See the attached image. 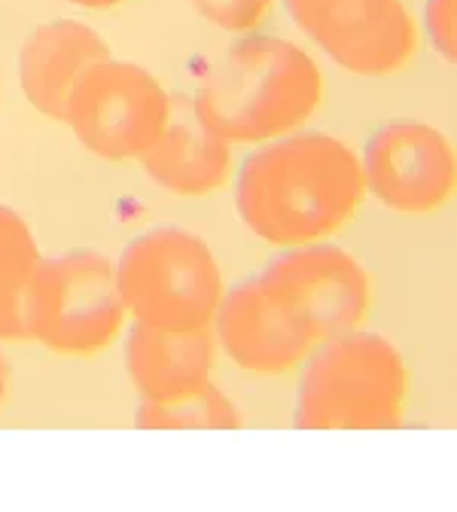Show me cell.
<instances>
[{"instance_id":"8fae6325","label":"cell","mask_w":457,"mask_h":512,"mask_svg":"<svg viewBox=\"0 0 457 512\" xmlns=\"http://www.w3.org/2000/svg\"><path fill=\"white\" fill-rule=\"evenodd\" d=\"M107 58V43L89 25L74 19L46 22L25 37L19 58L22 92L34 110L64 122L77 86Z\"/></svg>"},{"instance_id":"9c48e42d","label":"cell","mask_w":457,"mask_h":512,"mask_svg":"<svg viewBox=\"0 0 457 512\" xmlns=\"http://www.w3.org/2000/svg\"><path fill=\"white\" fill-rule=\"evenodd\" d=\"M363 186L394 214H433L457 189V153L442 128L421 119H390L369 135L363 153Z\"/></svg>"},{"instance_id":"8992f818","label":"cell","mask_w":457,"mask_h":512,"mask_svg":"<svg viewBox=\"0 0 457 512\" xmlns=\"http://www.w3.org/2000/svg\"><path fill=\"white\" fill-rule=\"evenodd\" d=\"M259 278L311 348L363 327L369 314V275L354 253L336 244L284 247Z\"/></svg>"},{"instance_id":"ac0fdd59","label":"cell","mask_w":457,"mask_h":512,"mask_svg":"<svg viewBox=\"0 0 457 512\" xmlns=\"http://www.w3.org/2000/svg\"><path fill=\"white\" fill-rule=\"evenodd\" d=\"M71 4H77L83 10H110V7L125 4V0H71Z\"/></svg>"},{"instance_id":"4fadbf2b","label":"cell","mask_w":457,"mask_h":512,"mask_svg":"<svg viewBox=\"0 0 457 512\" xmlns=\"http://www.w3.org/2000/svg\"><path fill=\"white\" fill-rule=\"evenodd\" d=\"M217 339L211 327L165 330L135 324L125 336V372L141 397H174L214 375Z\"/></svg>"},{"instance_id":"5bb4252c","label":"cell","mask_w":457,"mask_h":512,"mask_svg":"<svg viewBox=\"0 0 457 512\" xmlns=\"http://www.w3.org/2000/svg\"><path fill=\"white\" fill-rule=\"evenodd\" d=\"M40 260V247L25 217L10 205H0V342L28 339V296Z\"/></svg>"},{"instance_id":"52a82bcc","label":"cell","mask_w":457,"mask_h":512,"mask_svg":"<svg viewBox=\"0 0 457 512\" xmlns=\"http://www.w3.org/2000/svg\"><path fill=\"white\" fill-rule=\"evenodd\" d=\"M168 110L171 98L153 74L110 55L77 86L64 122L92 156L132 162L162 135Z\"/></svg>"},{"instance_id":"d6986e66","label":"cell","mask_w":457,"mask_h":512,"mask_svg":"<svg viewBox=\"0 0 457 512\" xmlns=\"http://www.w3.org/2000/svg\"><path fill=\"white\" fill-rule=\"evenodd\" d=\"M7 378H10V369H7L4 354H0V406H4V397H7Z\"/></svg>"},{"instance_id":"6da1fadb","label":"cell","mask_w":457,"mask_h":512,"mask_svg":"<svg viewBox=\"0 0 457 512\" xmlns=\"http://www.w3.org/2000/svg\"><path fill=\"white\" fill-rule=\"evenodd\" d=\"M366 196L354 147L296 128L253 150L235 174V211L266 244L299 247L348 226Z\"/></svg>"},{"instance_id":"5b68a950","label":"cell","mask_w":457,"mask_h":512,"mask_svg":"<svg viewBox=\"0 0 457 512\" xmlns=\"http://www.w3.org/2000/svg\"><path fill=\"white\" fill-rule=\"evenodd\" d=\"M25 320L28 339L55 354L86 357L104 351L125 324L113 263L89 247L43 256Z\"/></svg>"},{"instance_id":"ba28073f","label":"cell","mask_w":457,"mask_h":512,"mask_svg":"<svg viewBox=\"0 0 457 512\" xmlns=\"http://www.w3.org/2000/svg\"><path fill=\"white\" fill-rule=\"evenodd\" d=\"M296 28L354 77H394L418 52L403 0H284Z\"/></svg>"},{"instance_id":"9a60e30c","label":"cell","mask_w":457,"mask_h":512,"mask_svg":"<svg viewBox=\"0 0 457 512\" xmlns=\"http://www.w3.org/2000/svg\"><path fill=\"white\" fill-rule=\"evenodd\" d=\"M135 424L141 430H238V403L211 378L174 397H141Z\"/></svg>"},{"instance_id":"30bf717a","label":"cell","mask_w":457,"mask_h":512,"mask_svg":"<svg viewBox=\"0 0 457 512\" xmlns=\"http://www.w3.org/2000/svg\"><path fill=\"white\" fill-rule=\"evenodd\" d=\"M211 327L223 354L253 375H284L311 351L259 275L241 278L223 293Z\"/></svg>"},{"instance_id":"7c38bea8","label":"cell","mask_w":457,"mask_h":512,"mask_svg":"<svg viewBox=\"0 0 457 512\" xmlns=\"http://www.w3.org/2000/svg\"><path fill=\"white\" fill-rule=\"evenodd\" d=\"M147 177L180 199L217 192L232 177V144L195 116L192 104L171 101L162 135L141 156Z\"/></svg>"},{"instance_id":"e0dca14e","label":"cell","mask_w":457,"mask_h":512,"mask_svg":"<svg viewBox=\"0 0 457 512\" xmlns=\"http://www.w3.org/2000/svg\"><path fill=\"white\" fill-rule=\"evenodd\" d=\"M424 28L445 64H457V0H427Z\"/></svg>"},{"instance_id":"2e32d148","label":"cell","mask_w":457,"mask_h":512,"mask_svg":"<svg viewBox=\"0 0 457 512\" xmlns=\"http://www.w3.org/2000/svg\"><path fill=\"white\" fill-rule=\"evenodd\" d=\"M189 4L208 25L229 34H244L263 25L272 0H189Z\"/></svg>"},{"instance_id":"3957f363","label":"cell","mask_w":457,"mask_h":512,"mask_svg":"<svg viewBox=\"0 0 457 512\" xmlns=\"http://www.w3.org/2000/svg\"><path fill=\"white\" fill-rule=\"evenodd\" d=\"M299 366V430H397L406 421L409 366L387 336L363 327L330 336Z\"/></svg>"},{"instance_id":"7a4b0ae2","label":"cell","mask_w":457,"mask_h":512,"mask_svg":"<svg viewBox=\"0 0 457 512\" xmlns=\"http://www.w3.org/2000/svg\"><path fill=\"white\" fill-rule=\"evenodd\" d=\"M320 98L323 77L311 55L290 40L256 34L208 71L192 110L229 144H266L302 128Z\"/></svg>"},{"instance_id":"277c9868","label":"cell","mask_w":457,"mask_h":512,"mask_svg":"<svg viewBox=\"0 0 457 512\" xmlns=\"http://www.w3.org/2000/svg\"><path fill=\"white\" fill-rule=\"evenodd\" d=\"M116 284L135 324L165 330L211 327L226 293L217 253L183 226H153L128 241Z\"/></svg>"}]
</instances>
